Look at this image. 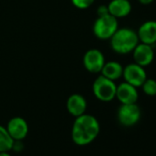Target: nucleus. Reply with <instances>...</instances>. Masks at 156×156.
I'll return each instance as SVG.
<instances>
[{
    "mask_svg": "<svg viewBox=\"0 0 156 156\" xmlns=\"http://www.w3.org/2000/svg\"><path fill=\"white\" fill-rule=\"evenodd\" d=\"M99 131L100 125L97 118L85 113L75 118L72 128V140L77 145L85 146L94 141Z\"/></svg>",
    "mask_w": 156,
    "mask_h": 156,
    "instance_id": "f257e3e1",
    "label": "nucleus"
},
{
    "mask_svg": "<svg viewBox=\"0 0 156 156\" xmlns=\"http://www.w3.org/2000/svg\"><path fill=\"white\" fill-rule=\"evenodd\" d=\"M111 49L118 54H129L140 42L137 31L129 28H119L109 39Z\"/></svg>",
    "mask_w": 156,
    "mask_h": 156,
    "instance_id": "f03ea898",
    "label": "nucleus"
},
{
    "mask_svg": "<svg viewBox=\"0 0 156 156\" xmlns=\"http://www.w3.org/2000/svg\"><path fill=\"white\" fill-rule=\"evenodd\" d=\"M119 29L118 19L110 14L98 16L93 25L94 35L99 40H109Z\"/></svg>",
    "mask_w": 156,
    "mask_h": 156,
    "instance_id": "7ed1b4c3",
    "label": "nucleus"
},
{
    "mask_svg": "<svg viewBox=\"0 0 156 156\" xmlns=\"http://www.w3.org/2000/svg\"><path fill=\"white\" fill-rule=\"evenodd\" d=\"M116 90L117 85L115 81H112L101 74L96 78L92 86L94 96L102 102L112 101L116 98Z\"/></svg>",
    "mask_w": 156,
    "mask_h": 156,
    "instance_id": "20e7f679",
    "label": "nucleus"
},
{
    "mask_svg": "<svg viewBox=\"0 0 156 156\" xmlns=\"http://www.w3.org/2000/svg\"><path fill=\"white\" fill-rule=\"evenodd\" d=\"M141 112L137 103L121 104L118 110L119 122L124 127H132L140 119Z\"/></svg>",
    "mask_w": 156,
    "mask_h": 156,
    "instance_id": "39448f33",
    "label": "nucleus"
},
{
    "mask_svg": "<svg viewBox=\"0 0 156 156\" xmlns=\"http://www.w3.org/2000/svg\"><path fill=\"white\" fill-rule=\"evenodd\" d=\"M122 77L124 78V81L128 84L135 87H140L147 79V73L144 67L132 62L123 67Z\"/></svg>",
    "mask_w": 156,
    "mask_h": 156,
    "instance_id": "423d86ee",
    "label": "nucleus"
},
{
    "mask_svg": "<svg viewBox=\"0 0 156 156\" xmlns=\"http://www.w3.org/2000/svg\"><path fill=\"white\" fill-rule=\"evenodd\" d=\"M106 62L103 52L98 49L88 50L83 58V63L87 71L92 73H98L101 72Z\"/></svg>",
    "mask_w": 156,
    "mask_h": 156,
    "instance_id": "0eeeda50",
    "label": "nucleus"
},
{
    "mask_svg": "<svg viewBox=\"0 0 156 156\" xmlns=\"http://www.w3.org/2000/svg\"><path fill=\"white\" fill-rule=\"evenodd\" d=\"M132 56L135 63L146 67L152 62L154 59V51L151 45L139 42L132 51Z\"/></svg>",
    "mask_w": 156,
    "mask_h": 156,
    "instance_id": "6e6552de",
    "label": "nucleus"
},
{
    "mask_svg": "<svg viewBox=\"0 0 156 156\" xmlns=\"http://www.w3.org/2000/svg\"><path fill=\"white\" fill-rule=\"evenodd\" d=\"M6 128L15 141L22 140L23 139L26 138V136L28 135V132H29L28 123L21 117L12 118L9 121Z\"/></svg>",
    "mask_w": 156,
    "mask_h": 156,
    "instance_id": "1a4fd4ad",
    "label": "nucleus"
},
{
    "mask_svg": "<svg viewBox=\"0 0 156 156\" xmlns=\"http://www.w3.org/2000/svg\"><path fill=\"white\" fill-rule=\"evenodd\" d=\"M116 98L121 104H134L137 103L139 98V93L137 87L123 82L117 86L116 90Z\"/></svg>",
    "mask_w": 156,
    "mask_h": 156,
    "instance_id": "9d476101",
    "label": "nucleus"
},
{
    "mask_svg": "<svg viewBox=\"0 0 156 156\" xmlns=\"http://www.w3.org/2000/svg\"><path fill=\"white\" fill-rule=\"evenodd\" d=\"M140 42L153 45L156 43V21L147 20L143 22L137 30Z\"/></svg>",
    "mask_w": 156,
    "mask_h": 156,
    "instance_id": "9b49d317",
    "label": "nucleus"
},
{
    "mask_svg": "<svg viewBox=\"0 0 156 156\" xmlns=\"http://www.w3.org/2000/svg\"><path fill=\"white\" fill-rule=\"evenodd\" d=\"M87 107V100L84 96L80 94L71 95L66 101V108L68 112L74 118L79 117L86 113Z\"/></svg>",
    "mask_w": 156,
    "mask_h": 156,
    "instance_id": "f8f14e48",
    "label": "nucleus"
},
{
    "mask_svg": "<svg viewBox=\"0 0 156 156\" xmlns=\"http://www.w3.org/2000/svg\"><path fill=\"white\" fill-rule=\"evenodd\" d=\"M108 13L116 19L128 17L132 9L131 3L129 0H111L108 5Z\"/></svg>",
    "mask_w": 156,
    "mask_h": 156,
    "instance_id": "ddd939ff",
    "label": "nucleus"
},
{
    "mask_svg": "<svg viewBox=\"0 0 156 156\" xmlns=\"http://www.w3.org/2000/svg\"><path fill=\"white\" fill-rule=\"evenodd\" d=\"M101 75L108 78L112 81H116L122 77L123 73V66L116 61H109L106 62L101 72Z\"/></svg>",
    "mask_w": 156,
    "mask_h": 156,
    "instance_id": "4468645a",
    "label": "nucleus"
},
{
    "mask_svg": "<svg viewBox=\"0 0 156 156\" xmlns=\"http://www.w3.org/2000/svg\"><path fill=\"white\" fill-rule=\"evenodd\" d=\"M15 140L9 133L7 128L0 125V151H9L14 148Z\"/></svg>",
    "mask_w": 156,
    "mask_h": 156,
    "instance_id": "2eb2a0df",
    "label": "nucleus"
},
{
    "mask_svg": "<svg viewBox=\"0 0 156 156\" xmlns=\"http://www.w3.org/2000/svg\"><path fill=\"white\" fill-rule=\"evenodd\" d=\"M140 87L145 95H147L149 97L156 96V80L151 79V78H147Z\"/></svg>",
    "mask_w": 156,
    "mask_h": 156,
    "instance_id": "dca6fc26",
    "label": "nucleus"
},
{
    "mask_svg": "<svg viewBox=\"0 0 156 156\" xmlns=\"http://www.w3.org/2000/svg\"><path fill=\"white\" fill-rule=\"evenodd\" d=\"M71 2L77 9H87L94 4L95 0H71Z\"/></svg>",
    "mask_w": 156,
    "mask_h": 156,
    "instance_id": "f3484780",
    "label": "nucleus"
},
{
    "mask_svg": "<svg viewBox=\"0 0 156 156\" xmlns=\"http://www.w3.org/2000/svg\"><path fill=\"white\" fill-rule=\"evenodd\" d=\"M97 13H98V16H103V15H107V14H109L108 13V6H99L98 8V10H97Z\"/></svg>",
    "mask_w": 156,
    "mask_h": 156,
    "instance_id": "a211bd4d",
    "label": "nucleus"
},
{
    "mask_svg": "<svg viewBox=\"0 0 156 156\" xmlns=\"http://www.w3.org/2000/svg\"><path fill=\"white\" fill-rule=\"evenodd\" d=\"M141 5H150L153 2V0H138Z\"/></svg>",
    "mask_w": 156,
    "mask_h": 156,
    "instance_id": "6ab92c4d",
    "label": "nucleus"
},
{
    "mask_svg": "<svg viewBox=\"0 0 156 156\" xmlns=\"http://www.w3.org/2000/svg\"><path fill=\"white\" fill-rule=\"evenodd\" d=\"M0 156H11L9 151H0Z\"/></svg>",
    "mask_w": 156,
    "mask_h": 156,
    "instance_id": "aec40b11",
    "label": "nucleus"
}]
</instances>
